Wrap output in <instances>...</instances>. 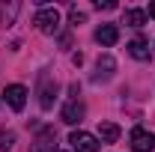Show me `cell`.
I'll list each match as a JSON object with an SVG mask.
<instances>
[{"label":"cell","instance_id":"2","mask_svg":"<svg viewBox=\"0 0 155 152\" xmlns=\"http://www.w3.org/2000/svg\"><path fill=\"white\" fill-rule=\"evenodd\" d=\"M33 24H36L39 33H45V36H54L60 30V12L54 9V6H42L36 12V18H33Z\"/></svg>","mask_w":155,"mask_h":152},{"label":"cell","instance_id":"14","mask_svg":"<svg viewBox=\"0 0 155 152\" xmlns=\"http://www.w3.org/2000/svg\"><path fill=\"white\" fill-rule=\"evenodd\" d=\"M12 143H15V134H12V131L0 134V152H9V149H12Z\"/></svg>","mask_w":155,"mask_h":152},{"label":"cell","instance_id":"16","mask_svg":"<svg viewBox=\"0 0 155 152\" xmlns=\"http://www.w3.org/2000/svg\"><path fill=\"white\" fill-rule=\"evenodd\" d=\"M96 9H116V3H114V0H104V3L98 0V3H96Z\"/></svg>","mask_w":155,"mask_h":152},{"label":"cell","instance_id":"6","mask_svg":"<svg viewBox=\"0 0 155 152\" xmlns=\"http://www.w3.org/2000/svg\"><path fill=\"white\" fill-rule=\"evenodd\" d=\"M131 149L134 152H152L155 149V134L146 128H131Z\"/></svg>","mask_w":155,"mask_h":152},{"label":"cell","instance_id":"11","mask_svg":"<svg viewBox=\"0 0 155 152\" xmlns=\"http://www.w3.org/2000/svg\"><path fill=\"white\" fill-rule=\"evenodd\" d=\"M119 140V125L116 122H98V143H116Z\"/></svg>","mask_w":155,"mask_h":152},{"label":"cell","instance_id":"12","mask_svg":"<svg viewBox=\"0 0 155 152\" xmlns=\"http://www.w3.org/2000/svg\"><path fill=\"white\" fill-rule=\"evenodd\" d=\"M146 21H149L146 9H125V15H122V24H128V27H143Z\"/></svg>","mask_w":155,"mask_h":152},{"label":"cell","instance_id":"3","mask_svg":"<svg viewBox=\"0 0 155 152\" xmlns=\"http://www.w3.org/2000/svg\"><path fill=\"white\" fill-rule=\"evenodd\" d=\"M54 149H57V131L51 125L39 128V134L33 137V143H30V152H54Z\"/></svg>","mask_w":155,"mask_h":152},{"label":"cell","instance_id":"13","mask_svg":"<svg viewBox=\"0 0 155 152\" xmlns=\"http://www.w3.org/2000/svg\"><path fill=\"white\" fill-rule=\"evenodd\" d=\"M18 9H21L18 0H12V3H3V6H0V15H3V24H6V27H9V24H15V15H18Z\"/></svg>","mask_w":155,"mask_h":152},{"label":"cell","instance_id":"8","mask_svg":"<svg viewBox=\"0 0 155 152\" xmlns=\"http://www.w3.org/2000/svg\"><path fill=\"white\" fill-rule=\"evenodd\" d=\"M116 39H119V27H116V24H101V27L96 30V42L104 45V48L116 45Z\"/></svg>","mask_w":155,"mask_h":152},{"label":"cell","instance_id":"4","mask_svg":"<svg viewBox=\"0 0 155 152\" xmlns=\"http://www.w3.org/2000/svg\"><path fill=\"white\" fill-rule=\"evenodd\" d=\"M69 143H72V149L75 152H98V137H93V134L87 131H72L69 134Z\"/></svg>","mask_w":155,"mask_h":152},{"label":"cell","instance_id":"9","mask_svg":"<svg viewBox=\"0 0 155 152\" xmlns=\"http://www.w3.org/2000/svg\"><path fill=\"white\" fill-rule=\"evenodd\" d=\"M114 69H116V63L110 54H104V57H98L96 63V75H93V81H107V78L114 75Z\"/></svg>","mask_w":155,"mask_h":152},{"label":"cell","instance_id":"1","mask_svg":"<svg viewBox=\"0 0 155 152\" xmlns=\"http://www.w3.org/2000/svg\"><path fill=\"white\" fill-rule=\"evenodd\" d=\"M36 93H39V107L42 111H51L54 107V98H57V78L51 72H39Z\"/></svg>","mask_w":155,"mask_h":152},{"label":"cell","instance_id":"7","mask_svg":"<svg viewBox=\"0 0 155 152\" xmlns=\"http://www.w3.org/2000/svg\"><path fill=\"white\" fill-rule=\"evenodd\" d=\"M3 95H6V104H9L12 111H24V104H27V87H21V84H9Z\"/></svg>","mask_w":155,"mask_h":152},{"label":"cell","instance_id":"5","mask_svg":"<svg viewBox=\"0 0 155 152\" xmlns=\"http://www.w3.org/2000/svg\"><path fill=\"white\" fill-rule=\"evenodd\" d=\"M87 114V107H84V101L81 98H72V101H66L63 104V111H60V119L66 122V125H78L81 119Z\"/></svg>","mask_w":155,"mask_h":152},{"label":"cell","instance_id":"15","mask_svg":"<svg viewBox=\"0 0 155 152\" xmlns=\"http://www.w3.org/2000/svg\"><path fill=\"white\" fill-rule=\"evenodd\" d=\"M69 18H72V24H84V21H87V12H78V9H72V12H69Z\"/></svg>","mask_w":155,"mask_h":152},{"label":"cell","instance_id":"10","mask_svg":"<svg viewBox=\"0 0 155 152\" xmlns=\"http://www.w3.org/2000/svg\"><path fill=\"white\" fill-rule=\"evenodd\" d=\"M125 48H128V54H131L134 60H149V42H146L143 36H134Z\"/></svg>","mask_w":155,"mask_h":152},{"label":"cell","instance_id":"17","mask_svg":"<svg viewBox=\"0 0 155 152\" xmlns=\"http://www.w3.org/2000/svg\"><path fill=\"white\" fill-rule=\"evenodd\" d=\"M146 15H152V18H155V3H149V12H146Z\"/></svg>","mask_w":155,"mask_h":152}]
</instances>
